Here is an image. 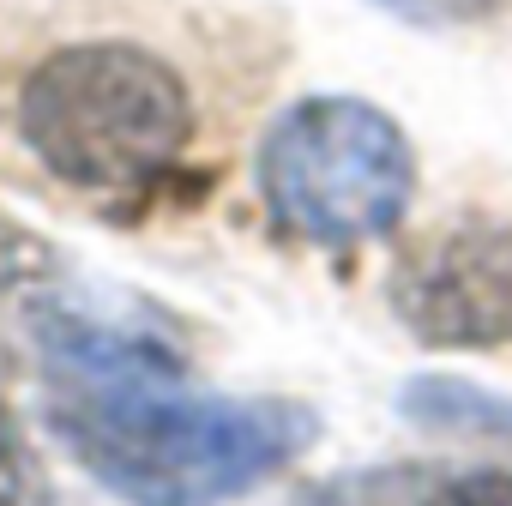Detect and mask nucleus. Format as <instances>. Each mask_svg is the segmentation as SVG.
<instances>
[{
	"label": "nucleus",
	"mask_w": 512,
	"mask_h": 506,
	"mask_svg": "<svg viewBox=\"0 0 512 506\" xmlns=\"http://www.w3.org/2000/svg\"><path fill=\"white\" fill-rule=\"evenodd\" d=\"M422 506H512V470H470L440 482Z\"/></svg>",
	"instance_id": "0eeeda50"
},
{
	"label": "nucleus",
	"mask_w": 512,
	"mask_h": 506,
	"mask_svg": "<svg viewBox=\"0 0 512 506\" xmlns=\"http://www.w3.org/2000/svg\"><path fill=\"white\" fill-rule=\"evenodd\" d=\"M266 217L314 247H356L416 199V151L404 127L362 97H302L260 139Z\"/></svg>",
	"instance_id": "7ed1b4c3"
},
{
	"label": "nucleus",
	"mask_w": 512,
	"mask_h": 506,
	"mask_svg": "<svg viewBox=\"0 0 512 506\" xmlns=\"http://www.w3.org/2000/svg\"><path fill=\"white\" fill-rule=\"evenodd\" d=\"M0 506H49V476L25 446L19 422L7 416V404H0Z\"/></svg>",
	"instance_id": "423d86ee"
},
{
	"label": "nucleus",
	"mask_w": 512,
	"mask_h": 506,
	"mask_svg": "<svg viewBox=\"0 0 512 506\" xmlns=\"http://www.w3.org/2000/svg\"><path fill=\"white\" fill-rule=\"evenodd\" d=\"M49 362V428L127 506H217L278 476L320 434L296 398H205L175 362L73 308H31Z\"/></svg>",
	"instance_id": "f257e3e1"
},
{
	"label": "nucleus",
	"mask_w": 512,
	"mask_h": 506,
	"mask_svg": "<svg viewBox=\"0 0 512 506\" xmlns=\"http://www.w3.org/2000/svg\"><path fill=\"white\" fill-rule=\"evenodd\" d=\"M392 314L440 350L512 344V229L452 223L428 235L392 272Z\"/></svg>",
	"instance_id": "20e7f679"
},
{
	"label": "nucleus",
	"mask_w": 512,
	"mask_h": 506,
	"mask_svg": "<svg viewBox=\"0 0 512 506\" xmlns=\"http://www.w3.org/2000/svg\"><path fill=\"white\" fill-rule=\"evenodd\" d=\"M404 422L428 428V434H464V440H512V404L482 392V386H464V380H410L404 398H398Z\"/></svg>",
	"instance_id": "39448f33"
},
{
	"label": "nucleus",
	"mask_w": 512,
	"mask_h": 506,
	"mask_svg": "<svg viewBox=\"0 0 512 506\" xmlns=\"http://www.w3.org/2000/svg\"><path fill=\"white\" fill-rule=\"evenodd\" d=\"M19 133L55 181L139 193L187 151L193 103L181 73L139 43H73L25 79Z\"/></svg>",
	"instance_id": "f03ea898"
},
{
	"label": "nucleus",
	"mask_w": 512,
	"mask_h": 506,
	"mask_svg": "<svg viewBox=\"0 0 512 506\" xmlns=\"http://www.w3.org/2000/svg\"><path fill=\"white\" fill-rule=\"evenodd\" d=\"M398 19H416V25H452V19H470V13H488V0H386Z\"/></svg>",
	"instance_id": "6e6552de"
}]
</instances>
